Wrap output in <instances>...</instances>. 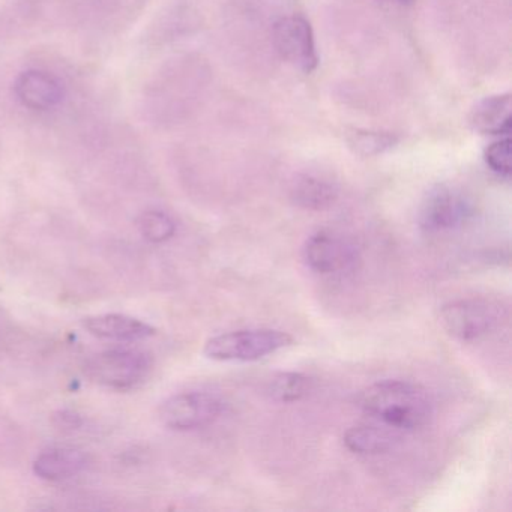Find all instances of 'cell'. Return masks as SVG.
I'll use <instances>...</instances> for the list:
<instances>
[{"mask_svg": "<svg viewBox=\"0 0 512 512\" xmlns=\"http://www.w3.org/2000/svg\"><path fill=\"white\" fill-rule=\"evenodd\" d=\"M358 406L368 418L401 433L425 427L434 416V403L427 389L404 380L368 386L359 394Z\"/></svg>", "mask_w": 512, "mask_h": 512, "instance_id": "cell-1", "label": "cell"}, {"mask_svg": "<svg viewBox=\"0 0 512 512\" xmlns=\"http://www.w3.org/2000/svg\"><path fill=\"white\" fill-rule=\"evenodd\" d=\"M292 344V335L278 329H244L209 338L203 353L214 361L251 362Z\"/></svg>", "mask_w": 512, "mask_h": 512, "instance_id": "cell-2", "label": "cell"}, {"mask_svg": "<svg viewBox=\"0 0 512 512\" xmlns=\"http://www.w3.org/2000/svg\"><path fill=\"white\" fill-rule=\"evenodd\" d=\"M190 61L170 65L155 77L145 97L146 113L158 124H169L187 110L191 101Z\"/></svg>", "mask_w": 512, "mask_h": 512, "instance_id": "cell-3", "label": "cell"}, {"mask_svg": "<svg viewBox=\"0 0 512 512\" xmlns=\"http://www.w3.org/2000/svg\"><path fill=\"white\" fill-rule=\"evenodd\" d=\"M152 359L133 349H110L89 359L86 373L94 382L115 391H130L145 382Z\"/></svg>", "mask_w": 512, "mask_h": 512, "instance_id": "cell-4", "label": "cell"}, {"mask_svg": "<svg viewBox=\"0 0 512 512\" xmlns=\"http://www.w3.org/2000/svg\"><path fill=\"white\" fill-rule=\"evenodd\" d=\"M475 214L472 199L460 188L448 184L431 188L418 212V224L424 232L442 233L460 229Z\"/></svg>", "mask_w": 512, "mask_h": 512, "instance_id": "cell-5", "label": "cell"}, {"mask_svg": "<svg viewBox=\"0 0 512 512\" xmlns=\"http://www.w3.org/2000/svg\"><path fill=\"white\" fill-rule=\"evenodd\" d=\"M439 319L451 337L473 341L490 334L499 325L502 308L488 299H460L442 307Z\"/></svg>", "mask_w": 512, "mask_h": 512, "instance_id": "cell-6", "label": "cell"}, {"mask_svg": "<svg viewBox=\"0 0 512 512\" xmlns=\"http://www.w3.org/2000/svg\"><path fill=\"white\" fill-rule=\"evenodd\" d=\"M224 401L211 392H184L167 398L160 407V419L175 431H193L214 424L224 412Z\"/></svg>", "mask_w": 512, "mask_h": 512, "instance_id": "cell-7", "label": "cell"}, {"mask_svg": "<svg viewBox=\"0 0 512 512\" xmlns=\"http://www.w3.org/2000/svg\"><path fill=\"white\" fill-rule=\"evenodd\" d=\"M272 41L280 58L295 70L311 74L319 65L313 28L304 16L281 17L272 29Z\"/></svg>", "mask_w": 512, "mask_h": 512, "instance_id": "cell-8", "label": "cell"}, {"mask_svg": "<svg viewBox=\"0 0 512 512\" xmlns=\"http://www.w3.org/2000/svg\"><path fill=\"white\" fill-rule=\"evenodd\" d=\"M305 265L317 274H337L355 263L356 253L349 241L337 233L320 230L302 248Z\"/></svg>", "mask_w": 512, "mask_h": 512, "instance_id": "cell-9", "label": "cell"}, {"mask_svg": "<svg viewBox=\"0 0 512 512\" xmlns=\"http://www.w3.org/2000/svg\"><path fill=\"white\" fill-rule=\"evenodd\" d=\"M14 94L20 103L35 112H49L64 100L61 82L46 71L29 70L14 83Z\"/></svg>", "mask_w": 512, "mask_h": 512, "instance_id": "cell-10", "label": "cell"}, {"mask_svg": "<svg viewBox=\"0 0 512 512\" xmlns=\"http://www.w3.org/2000/svg\"><path fill=\"white\" fill-rule=\"evenodd\" d=\"M83 326L89 334L103 340L133 343L155 335L154 326L127 314L109 313L86 317Z\"/></svg>", "mask_w": 512, "mask_h": 512, "instance_id": "cell-11", "label": "cell"}, {"mask_svg": "<svg viewBox=\"0 0 512 512\" xmlns=\"http://www.w3.org/2000/svg\"><path fill=\"white\" fill-rule=\"evenodd\" d=\"M86 466L88 458L80 449L73 446H52L37 455L34 472L44 481L61 482L80 475Z\"/></svg>", "mask_w": 512, "mask_h": 512, "instance_id": "cell-12", "label": "cell"}, {"mask_svg": "<svg viewBox=\"0 0 512 512\" xmlns=\"http://www.w3.org/2000/svg\"><path fill=\"white\" fill-rule=\"evenodd\" d=\"M511 95H493L475 104L469 124L484 136H508L511 131Z\"/></svg>", "mask_w": 512, "mask_h": 512, "instance_id": "cell-13", "label": "cell"}, {"mask_svg": "<svg viewBox=\"0 0 512 512\" xmlns=\"http://www.w3.org/2000/svg\"><path fill=\"white\" fill-rule=\"evenodd\" d=\"M401 431L371 419L370 424H359L344 434V445L355 454H382L394 448L401 440Z\"/></svg>", "mask_w": 512, "mask_h": 512, "instance_id": "cell-14", "label": "cell"}, {"mask_svg": "<svg viewBox=\"0 0 512 512\" xmlns=\"http://www.w3.org/2000/svg\"><path fill=\"white\" fill-rule=\"evenodd\" d=\"M337 185L323 176L301 175L293 182L290 197L299 208L308 211H323L337 202Z\"/></svg>", "mask_w": 512, "mask_h": 512, "instance_id": "cell-15", "label": "cell"}, {"mask_svg": "<svg viewBox=\"0 0 512 512\" xmlns=\"http://www.w3.org/2000/svg\"><path fill=\"white\" fill-rule=\"evenodd\" d=\"M310 377L301 373H280L272 377L268 385V394L272 400L280 403H293V401L302 400L310 394Z\"/></svg>", "mask_w": 512, "mask_h": 512, "instance_id": "cell-16", "label": "cell"}, {"mask_svg": "<svg viewBox=\"0 0 512 512\" xmlns=\"http://www.w3.org/2000/svg\"><path fill=\"white\" fill-rule=\"evenodd\" d=\"M137 229L146 241L152 244H163L175 236L176 223L166 212L151 209L140 215L137 220Z\"/></svg>", "mask_w": 512, "mask_h": 512, "instance_id": "cell-17", "label": "cell"}, {"mask_svg": "<svg viewBox=\"0 0 512 512\" xmlns=\"http://www.w3.org/2000/svg\"><path fill=\"white\" fill-rule=\"evenodd\" d=\"M397 137L377 131L355 130L347 136L349 148L361 157H376L397 145Z\"/></svg>", "mask_w": 512, "mask_h": 512, "instance_id": "cell-18", "label": "cell"}, {"mask_svg": "<svg viewBox=\"0 0 512 512\" xmlns=\"http://www.w3.org/2000/svg\"><path fill=\"white\" fill-rule=\"evenodd\" d=\"M485 163L487 166L503 178H509L511 175V140L506 136L505 139L497 140L491 143L484 152Z\"/></svg>", "mask_w": 512, "mask_h": 512, "instance_id": "cell-19", "label": "cell"}, {"mask_svg": "<svg viewBox=\"0 0 512 512\" xmlns=\"http://www.w3.org/2000/svg\"><path fill=\"white\" fill-rule=\"evenodd\" d=\"M61 416H62V425H64V427H68V428H74V427H79L80 425V419H79V416L76 415V413H73V412H62L61 413Z\"/></svg>", "mask_w": 512, "mask_h": 512, "instance_id": "cell-20", "label": "cell"}, {"mask_svg": "<svg viewBox=\"0 0 512 512\" xmlns=\"http://www.w3.org/2000/svg\"><path fill=\"white\" fill-rule=\"evenodd\" d=\"M385 2H389V4L400 5V7H409V5H412L415 0H385Z\"/></svg>", "mask_w": 512, "mask_h": 512, "instance_id": "cell-21", "label": "cell"}]
</instances>
